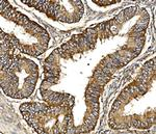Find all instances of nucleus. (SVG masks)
I'll return each instance as SVG.
<instances>
[{"instance_id":"f03ea898","label":"nucleus","mask_w":156,"mask_h":134,"mask_svg":"<svg viewBox=\"0 0 156 134\" xmlns=\"http://www.w3.org/2000/svg\"><path fill=\"white\" fill-rule=\"evenodd\" d=\"M64 51H68V50H70V46H69V44L68 43H66V44H64L62 47H61Z\"/></svg>"},{"instance_id":"f257e3e1","label":"nucleus","mask_w":156,"mask_h":134,"mask_svg":"<svg viewBox=\"0 0 156 134\" xmlns=\"http://www.w3.org/2000/svg\"><path fill=\"white\" fill-rule=\"evenodd\" d=\"M136 9H138L136 6H131V7H128L126 9H124V16H125L126 20L129 18H131L132 16H134V14L136 13Z\"/></svg>"}]
</instances>
